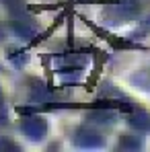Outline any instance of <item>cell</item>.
Segmentation results:
<instances>
[{
  "instance_id": "6da1fadb",
  "label": "cell",
  "mask_w": 150,
  "mask_h": 152,
  "mask_svg": "<svg viewBox=\"0 0 150 152\" xmlns=\"http://www.w3.org/2000/svg\"><path fill=\"white\" fill-rule=\"evenodd\" d=\"M0 2H2L4 10L8 12L10 25H12L15 31H19L21 35L31 31L33 23H31V19H29V15L25 10V0H0Z\"/></svg>"
},
{
  "instance_id": "7a4b0ae2",
  "label": "cell",
  "mask_w": 150,
  "mask_h": 152,
  "mask_svg": "<svg viewBox=\"0 0 150 152\" xmlns=\"http://www.w3.org/2000/svg\"><path fill=\"white\" fill-rule=\"evenodd\" d=\"M6 119H8V111H6V103H4L2 91H0V126L6 124Z\"/></svg>"
}]
</instances>
